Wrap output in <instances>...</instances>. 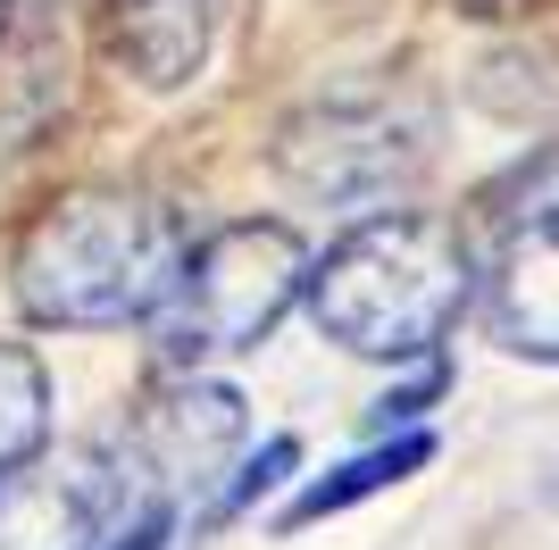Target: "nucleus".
Returning a JSON list of instances; mask_svg holds the SVG:
<instances>
[{
  "label": "nucleus",
  "instance_id": "f257e3e1",
  "mask_svg": "<svg viewBox=\"0 0 559 550\" xmlns=\"http://www.w3.org/2000/svg\"><path fill=\"white\" fill-rule=\"evenodd\" d=\"M485 267L467 259V234L435 208H376L334 234L309 267V318L350 359L426 367L443 359V334L476 300Z\"/></svg>",
  "mask_w": 559,
  "mask_h": 550
},
{
  "label": "nucleus",
  "instance_id": "f03ea898",
  "mask_svg": "<svg viewBox=\"0 0 559 550\" xmlns=\"http://www.w3.org/2000/svg\"><path fill=\"white\" fill-rule=\"evenodd\" d=\"M185 251L192 242L167 201L126 192V183H84V192H59L50 208L25 217L17 251H9V292L34 325L93 334V325L151 318Z\"/></svg>",
  "mask_w": 559,
  "mask_h": 550
},
{
  "label": "nucleus",
  "instance_id": "7ed1b4c3",
  "mask_svg": "<svg viewBox=\"0 0 559 550\" xmlns=\"http://www.w3.org/2000/svg\"><path fill=\"white\" fill-rule=\"evenodd\" d=\"M309 242L284 217H234V226L201 234L151 309V343H159L167 375H201L210 359H234L276 334L293 300H309Z\"/></svg>",
  "mask_w": 559,
  "mask_h": 550
},
{
  "label": "nucleus",
  "instance_id": "20e7f679",
  "mask_svg": "<svg viewBox=\"0 0 559 550\" xmlns=\"http://www.w3.org/2000/svg\"><path fill=\"white\" fill-rule=\"evenodd\" d=\"M426 159H435V109L409 84H350L309 100L276 134V176L293 192L350 217H376L418 192Z\"/></svg>",
  "mask_w": 559,
  "mask_h": 550
},
{
  "label": "nucleus",
  "instance_id": "39448f33",
  "mask_svg": "<svg viewBox=\"0 0 559 550\" xmlns=\"http://www.w3.org/2000/svg\"><path fill=\"white\" fill-rule=\"evenodd\" d=\"M251 417H242V392L210 384V375H167L117 434V476H126V501L134 517L151 509H176L185 492H217L226 458L242 451Z\"/></svg>",
  "mask_w": 559,
  "mask_h": 550
},
{
  "label": "nucleus",
  "instance_id": "423d86ee",
  "mask_svg": "<svg viewBox=\"0 0 559 550\" xmlns=\"http://www.w3.org/2000/svg\"><path fill=\"white\" fill-rule=\"evenodd\" d=\"M126 476L117 451L68 442V451H34L0 476V550H100V534L126 517Z\"/></svg>",
  "mask_w": 559,
  "mask_h": 550
},
{
  "label": "nucleus",
  "instance_id": "0eeeda50",
  "mask_svg": "<svg viewBox=\"0 0 559 550\" xmlns=\"http://www.w3.org/2000/svg\"><path fill=\"white\" fill-rule=\"evenodd\" d=\"M485 334L510 359L559 367V201H543L535 217H518L501 234V251L485 259Z\"/></svg>",
  "mask_w": 559,
  "mask_h": 550
},
{
  "label": "nucleus",
  "instance_id": "6e6552de",
  "mask_svg": "<svg viewBox=\"0 0 559 550\" xmlns=\"http://www.w3.org/2000/svg\"><path fill=\"white\" fill-rule=\"evenodd\" d=\"M435 458V434H384L376 451H359V458H343L334 476H318V483H301L293 501H284V517H276V534H301V526H318V517H343L350 501H376V492H393V483H409Z\"/></svg>",
  "mask_w": 559,
  "mask_h": 550
},
{
  "label": "nucleus",
  "instance_id": "1a4fd4ad",
  "mask_svg": "<svg viewBox=\"0 0 559 550\" xmlns=\"http://www.w3.org/2000/svg\"><path fill=\"white\" fill-rule=\"evenodd\" d=\"M43 426H50V375L25 343H0V476L17 458L43 451Z\"/></svg>",
  "mask_w": 559,
  "mask_h": 550
},
{
  "label": "nucleus",
  "instance_id": "9d476101",
  "mask_svg": "<svg viewBox=\"0 0 559 550\" xmlns=\"http://www.w3.org/2000/svg\"><path fill=\"white\" fill-rule=\"evenodd\" d=\"M293 467H301V442H293V434L259 442V458H251V467H242V476H234L226 492H217V501H210V517H234V509H251L259 492H267V483H284V476H293Z\"/></svg>",
  "mask_w": 559,
  "mask_h": 550
},
{
  "label": "nucleus",
  "instance_id": "9b49d317",
  "mask_svg": "<svg viewBox=\"0 0 559 550\" xmlns=\"http://www.w3.org/2000/svg\"><path fill=\"white\" fill-rule=\"evenodd\" d=\"M443 384H451V367H443V359H426L409 384H393L384 400H376V434H393V426H401V434H418V417L443 400Z\"/></svg>",
  "mask_w": 559,
  "mask_h": 550
},
{
  "label": "nucleus",
  "instance_id": "f8f14e48",
  "mask_svg": "<svg viewBox=\"0 0 559 550\" xmlns=\"http://www.w3.org/2000/svg\"><path fill=\"white\" fill-rule=\"evenodd\" d=\"M167 534H176V509H151V517H134L126 542H109V550H167Z\"/></svg>",
  "mask_w": 559,
  "mask_h": 550
},
{
  "label": "nucleus",
  "instance_id": "ddd939ff",
  "mask_svg": "<svg viewBox=\"0 0 559 550\" xmlns=\"http://www.w3.org/2000/svg\"><path fill=\"white\" fill-rule=\"evenodd\" d=\"M451 9H460V17H526L535 0H451Z\"/></svg>",
  "mask_w": 559,
  "mask_h": 550
},
{
  "label": "nucleus",
  "instance_id": "4468645a",
  "mask_svg": "<svg viewBox=\"0 0 559 550\" xmlns=\"http://www.w3.org/2000/svg\"><path fill=\"white\" fill-rule=\"evenodd\" d=\"M0 9H9V0H0Z\"/></svg>",
  "mask_w": 559,
  "mask_h": 550
}]
</instances>
